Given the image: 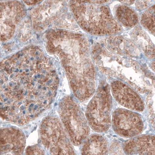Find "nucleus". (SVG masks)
Segmentation results:
<instances>
[{
    "label": "nucleus",
    "instance_id": "f257e3e1",
    "mask_svg": "<svg viewBox=\"0 0 155 155\" xmlns=\"http://www.w3.org/2000/svg\"><path fill=\"white\" fill-rule=\"evenodd\" d=\"M59 79L52 61L30 46L0 61V116L23 125L37 118L53 101Z\"/></svg>",
    "mask_w": 155,
    "mask_h": 155
},
{
    "label": "nucleus",
    "instance_id": "f03ea898",
    "mask_svg": "<svg viewBox=\"0 0 155 155\" xmlns=\"http://www.w3.org/2000/svg\"><path fill=\"white\" fill-rule=\"evenodd\" d=\"M46 38L47 50L60 59L68 80L95 73L88 40L85 36L58 30L48 32Z\"/></svg>",
    "mask_w": 155,
    "mask_h": 155
},
{
    "label": "nucleus",
    "instance_id": "7ed1b4c3",
    "mask_svg": "<svg viewBox=\"0 0 155 155\" xmlns=\"http://www.w3.org/2000/svg\"><path fill=\"white\" fill-rule=\"evenodd\" d=\"M73 16L87 32L95 35H113L121 31V25L107 6L100 4H71Z\"/></svg>",
    "mask_w": 155,
    "mask_h": 155
},
{
    "label": "nucleus",
    "instance_id": "20e7f679",
    "mask_svg": "<svg viewBox=\"0 0 155 155\" xmlns=\"http://www.w3.org/2000/svg\"><path fill=\"white\" fill-rule=\"evenodd\" d=\"M58 112L64 128L72 144H82L89 135L90 127L79 105L66 96L58 104Z\"/></svg>",
    "mask_w": 155,
    "mask_h": 155
},
{
    "label": "nucleus",
    "instance_id": "39448f33",
    "mask_svg": "<svg viewBox=\"0 0 155 155\" xmlns=\"http://www.w3.org/2000/svg\"><path fill=\"white\" fill-rule=\"evenodd\" d=\"M113 99L110 87L102 83L87 106L85 117L89 127L97 133L106 132L111 125Z\"/></svg>",
    "mask_w": 155,
    "mask_h": 155
},
{
    "label": "nucleus",
    "instance_id": "423d86ee",
    "mask_svg": "<svg viewBox=\"0 0 155 155\" xmlns=\"http://www.w3.org/2000/svg\"><path fill=\"white\" fill-rule=\"evenodd\" d=\"M39 135L41 143L51 154H76L60 119L56 116H47L42 120Z\"/></svg>",
    "mask_w": 155,
    "mask_h": 155
},
{
    "label": "nucleus",
    "instance_id": "0eeeda50",
    "mask_svg": "<svg viewBox=\"0 0 155 155\" xmlns=\"http://www.w3.org/2000/svg\"><path fill=\"white\" fill-rule=\"evenodd\" d=\"M111 124L116 134L126 138L140 135L144 129L142 116L137 112L128 109H116L112 115Z\"/></svg>",
    "mask_w": 155,
    "mask_h": 155
},
{
    "label": "nucleus",
    "instance_id": "6e6552de",
    "mask_svg": "<svg viewBox=\"0 0 155 155\" xmlns=\"http://www.w3.org/2000/svg\"><path fill=\"white\" fill-rule=\"evenodd\" d=\"M26 12L24 7L13 2L0 3V41H6L14 35Z\"/></svg>",
    "mask_w": 155,
    "mask_h": 155
},
{
    "label": "nucleus",
    "instance_id": "1a4fd4ad",
    "mask_svg": "<svg viewBox=\"0 0 155 155\" xmlns=\"http://www.w3.org/2000/svg\"><path fill=\"white\" fill-rule=\"evenodd\" d=\"M110 90L113 98L119 104L129 110L142 112L145 109L143 99L125 83L116 80L111 83Z\"/></svg>",
    "mask_w": 155,
    "mask_h": 155
},
{
    "label": "nucleus",
    "instance_id": "9d476101",
    "mask_svg": "<svg viewBox=\"0 0 155 155\" xmlns=\"http://www.w3.org/2000/svg\"><path fill=\"white\" fill-rule=\"evenodd\" d=\"M25 145V136L19 129L10 127L0 129V155L23 154Z\"/></svg>",
    "mask_w": 155,
    "mask_h": 155
},
{
    "label": "nucleus",
    "instance_id": "9b49d317",
    "mask_svg": "<svg viewBox=\"0 0 155 155\" xmlns=\"http://www.w3.org/2000/svg\"><path fill=\"white\" fill-rule=\"evenodd\" d=\"M122 147L126 154L155 155V136L150 135H138L125 141Z\"/></svg>",
    "mask_w": 155,
    "mask_h": 155
},
{
    "label": "nucleus",
    "instance_id": "f8f14e48",
    "mask_svg": "<svg viewBox=\"0 0 155 155\" xmlns=\"http://www.w3.org/2000/svg\"><path fill=\"white\" fill-rule=\"evenodd\" d=\"M103 46L111 53L121 56L137 57L140 54L137 46L133 41L119 36H111L102 40Z\"/></svg>",
    "mask_w": 155,
    "mask_h": 155
},
{
    "label": "nucleus",
    "instance_id": "ddd939ff",
    "mask_svg": "<svg viewBox=\"0 0 155 155\" xmlns=\"http://www.w3.org/2000/svg\"><path fill=\"white\" fill-rule=\"evenodd\" d=\"M82 154L107 155L108 153V143L101 134H94L87 137L83 143Z\"/></svg>",
    "mask_w": 155,
    "mask_h": 155
},
{
    "label": "nucleus",
    "instance_id": "4468645a",
    "mask_svg": "<svg viewBox=\"0 0 155 155\" xmlns=\"http://www.w3.org/2000/svg\"><path fill=\"white\" fill-rule=\"evenodd\" d=\"M131 37L134 43L140 47L147 57L154 58V45L144 31L141 29H135L131 33Z\"/></svg>",
    "mask_w": 155,
    "mask_h": 155
},
{
    "label": "nucleus",
    "instance_id": "2eb2a0df",
    "mask_svg": "<svg viewBox=\"0 0 155 155\" xmlns=\"http://www.w3.org/2000/svg\"><path fill=\"white\" fill-rule=\"evenodd\" d=\"M116 20L126 27L133 28L138 24L137 14L134 9L126 5H120L115 11Z\"/></svg>",
    "mask_w": 155,
    "mask_h": 155
},
{
    "label": "nucleus",
    "instance_id": "dca6fc26",
    "mask_svg": "<svg viewBox=\"0 0 155 155\" xmlns=\"http://www.w3.org/2000/svg\"><path fill=\"white\" fill-rule=\"evenodd\" d=\"M140 23L142 26L151 34H155L154 5L148 8L142 14Z\"/></svg>",
    "mask_w": 155,
    "mask_h": 155
},
{
    "label": "nucleus",
    "instance_id": "f3484780",
    "mask_svg": "<svg viewBox=\"0 0 155 155\" xmlns=\"http://www.w3.org/2000/svg\"><path fill=\"white\" fill-rule=\"evenodd\" d=\"M109 152L110 154H124V153L122 146L117 142L111 144L108 149Z\"/></svg>",
    "mask_w": 155,
    "mask_h": 155
},
{
    "label": "nucleus",
    "instance_id": "a211bd4d",
    "mask_svg": "<svg viewBox=\"0 0 155 155\" xmlns=\"http://www.w3.org/2000/svg\"><path fill=\"white\" fill-rule=\"evenodd\" d=\"M25 154L27 155L44 154L43 149L37 145L29 146L25 150Z\"/></svg>",
    "mask_w": 155,
    "mask_h": 155
}]
</instances>
